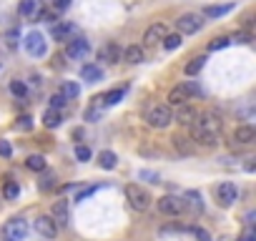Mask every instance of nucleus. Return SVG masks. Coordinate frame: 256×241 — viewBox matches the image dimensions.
Segmentation results:
<instances>
[{"label": "nucleus", "mask_w": 256, "mask_h": 241, "mask_svg": "<svg viewBox=\"0 0 256 241\" xmlns=\"http://www.w3.org/2000/svg\"><path fill=\"white\" fill-rule=\"evenodd\" d=\"M158 211L163 214V216H181L183 211H186V206H183V199H181V196H161V199H158Z\"/></svg>", "instance_id": "7"}, {"label": "nucleus", "mask_w": 256, "mask_h": 241, "mask_svg": "<svg viewBox=\"0 0 256 241\" xmlns=\"http://www.w3.org/2000/svg\"><path fill=\"white\" fill-rule=\"evenodd\" d=\"M80 78L88 80V83H98V80H103V68H101V65H96V63L83 65V68H80Z\"/></svg>", "instance_id": "19"}, {"label": "nucleus", "mask_w": 256, "mask_h": 241, "mask_svg": "<svg viewBox=\"0 0 256 241\" xmlns=\"http://www.w3.org/2000/svg\"><path fill=\"white\" fill-rule=\"evenodd\" d=\"M5 40H8V48H15V46H18V30L5 33Z\"/></svg>", "instance_id": "42"}, {"label": "nucleus", "mask_w": 256, "mask_h": 241, "mask_svg": "<svg viewBox=\"0 0 256 241\" xmlns=\"http://www.w3.org/2000/svg\"><path fill=\"white\" fill-rule=\"evenodd\" d=\"M194 236H196L199 241H211V236H208V234H206L201 226H194Z\"/></svg>", "instance_id": "43"}, {"label": "nucleus", "mask_w": 256, "mask_h": 241, "mask_svg": "<svg viewBox=\"0 0 256 241\" xmlns=\"http://www.w3.org/2000/svg\"><path fill=\"white\" fill-rule=\"evenodd\" d=\"M241 241H254V231H246V234H244V239H241Z\"/></svg>", "instance_id": "45"}, {"label": "nucleus", "mask_w": 256, "mask_h": 241, "mask_svg": "<svg viewBox=\"0 0 256 241\" xmlns=\"http://www.w3.org/2000/svg\"><path fill=\"white\" fill-rule=\"evenodd\" d=\"M171 121H174V113H171V108L163 103H156L146 111V123L151 128H166Z\"/></svg>", "instance_id": "3"}, {"label": "nucleus", "mask_w": 256, "mask_h": 241, "mask_svg": "<svg viewBox=\"0 0 256 241\" xmlns=\"http://www.w3.org/2000/svg\"><path fill=\"white\" fill-rule=\"evenodd\" d=\"M38 186H40L43 193H48V191H53V188L58 186V176H55L53 171L46 168V171H43V176H40V184H38Z\"/></svg>", "instance_id": "24"}, {"label": "nucleus", "mask_w": 256, "mask_h": 241, "mask_svg": "<svg viewBox=\"0 0 256 241\" xmlns=\"http://www.w3.org/2000/svg\"><path fill=\"white\" fill-rule=\"evenodd\" d=\"M51 35H53V40H71V38H76V26L71 23V20H58V23H53V28H51Z\"/></svg>", "instance_id": "13"}, {"label": "nucleus", "mask_w": 256, "mask_h": 241, "mask_svg": "<svg viewBox=\"0 0 256 241\" xmlns=\"http://www.w3.org/2000/svg\"><path fill=\"white\" fill-rule=\"evenodd\" d=\"M18 196H20V186H18L15 181H5V184H3V199H5V201H15Z\"/></svg>", "instance_id": "31"}, {"label": "nucleus", "mask_w": 256, "mask_h": 241, "mask_svg": "<svg viewBox=\"0 0 256 241\" xmlns=\"http://www.w3.org/2000/svg\"><path fill=\"white\" fill-rule=\"evenodd\" d=\"M204 26V20L199 13H183L179 20H176V28H179V35H194L199 33Z\"/></svg>", "instance_id": "5"}, {"label": "nucleus", "mask_w": 256, "mask_h": 241, "mask_svg": "<svg viewBox=\"0 0 256 241\" xmlns=\"http://www.w3.org/2000/svg\"><path fill=\"white\" fill-rule=\"evenodd\" d=\"M233 10V3H224V5H206L204 8V15L206 18H224L226 13Z\"/></svg>", "instance_id": "23"}, {"label": "nucleus", "mask_w": 256, "mask_h": 241, "mask_svg": "<svg viewBox=\"0 0 256 241\" xmlns=\"http://www.w3.org/2000/svg\"><path fill=\"white\" fill-rule=\"evenodd\" d=\"M15 128H18V131H30V128H33V118H30V116H20V118L15 121Z\"/></svg>", "instance_id": "35"}, {"label": "nucleus", "mask_w": 256, "mask_h": 241, "mask_svg": "<svg viewBox=\"0 0 256 241\" xmlns=\"http://www.w3.org/2000/svg\"><path fill=\"white\" fill-rule=\"evenodd\" d=\"M76 159H78V161H91V148L76 146Z\"/></svg>", "instance_id": "38"}, {"label": "nucleus", "mask_w": 256, "mask_h": 241, "mask_svg": "<svg viewBox=\"0 0 256 241\" xmlns=\"http://www.w3.org/2000/svg\"><path fill=\"white\" fill-rule=\"evenodd\" d=\"M91 53V43L85 40V38H71L68 40V46H66V55L71 60H80Z\"/></svg>", "instance_id": "10"}, {"label": "nucleus", "mask_w": 256, "mask_h": 241, "mask_svg": "<svg viewBox=\"0 0 256 241\" xmlns=\"http://www.w3.org/2000/svg\"><path fill=\"white\" fill-rule=\"evenodd\" d=\"M18 13L23 15V18H35L40 13V3H38V0H23L20 8H18Z\"/></svg>", "instance_id": "25"}, {"label": "nucleus", "mask_w": 256, "mask_h": 241, "mask_svg": "<svg viewBox=\"0 0 256 241\" xmlns=\"http://www.w3.org/2000/svg\"><path fill=\"white\" fill-rule=\"evenodd\" d=\"M256 138V131H254V126H239L236 131H233V141L236 143H251Z\"/></svg>", "instance_id": "21"}, {"label": "nucleus", "mask_w": 256, "mask_h": 241, "mask_svg": "<svg viewBox=\"0 0 256 241\" xmlns=\"http://www.w3.org/2000/svg\"><path fill=\"white\" fill-rule=\"evenodd\" d=\"M213 193H216V201H219L224 209H229L233 201L239 199V188H236V184H231V181L219 184L216 188H213Z\"/></svg>", "instance_id": "8"}, {"label": "nucleus", "mask_w": 256, "mask_h": 241, "mask_svg": "<svg viewBox=\"0 0 256 241\" xmlns=\"http://www.w3.org/2000/svg\"><path fill=\"white\" fill-rule=\"evenodd\" d=\"M96 191H98V186H85V188H80V191L76 193V204L83 201V199H88V196H93Z\"/></svg>", "instance_id": "36"}, {"label": "nucleus", "mask_w": 256, "mask_h": 241, "mask_svg": "<svg viewBox=\"0 0 256 241\" xmlns=\"http://www.w3.org/2000/svg\"><path fill=\"white\" fill-rule=\"evenodd\" d=\"M196 116H199L196 106L183 103V106H179V108H176V123H181V126H191V123L196 121Z\"/></svg>", "instance_id": "16"}, {"label": "nucleus", "mask_w": 256, "mask_h": 241, "mask_svg": "<svg viewBox=\"0 0 256 241\" xmlns=\"http://www.w3.org/2000/svg\"><path fill=\"white\" fill-rule=\"evenodd\" d=\"M63 98H66V101H71V98H78L80 96V88H78V83H73V80H66V83H63L60 85V91H58Z\"/></svg>", "instance_id": "29"}, {"label": "nucleus", "mask_w": 256, "mask_h": 241, "mask_svg": "<svg viewBox=\"0 0 256 241\" xmlns=\"http://www.w3.org/2000/svg\"><path fill=\"white\" fill-rule=\"evenodd\" d=\"M10 153H13L10 141H0V156H3V159H10Z\"/></svg>", "instance_id": "41"}, {"label": "nucleus", "mask_w": 256, "mask_h": 241, "mask_svg": "<svg viewBox=\"0 0 256 241\" xmlns=\"http://www.w3.org/2000/svg\"><path fill=\"white\" fill-rule=\"evenodd\" d=\"M229 43H231V40H229V38H224V35H221V38H213V40L208 43V51H211V53H216V51H224V48L229 46Z\"/></svg>", "instance_id": "33"}, {"label": "nucleus", "mask_w": 256, "mask_h": 241, "mask_svg": "<svg viewBox=\"0 0 256 241\" xmlns=\"http://www.w3.org/2000/svg\"><path fill=\"white\" fill-rule=\"evenodd\" d=\"M123 60H126V63H131V65H138V63L146 60V53H143L141 46H128V48L123 51Z\"/></svg>", "instance_id": "20"}, {"label": "nucleus", "mask_w": 256, "mask_h": 241, "mask_svg": "<svg viewBox=\"0 0 256 241\" xmlns=\"http://www.w3.org/2000/svg\"><path fill=\"white\" fill-rule=\"evenodd\" d=\"M51 218L55 221V226H66L71 221V204L66 199H58L51 206Z\"/></svg>", "instance_id": "11"}, {"label": "nucleus", "mask_w": 256, "mask_h": 241, "mask_svg": "<svg viewBox=\"0 0 256 241\" xmlns=\"http://www.w3.org/2000/svg\"><path fill=\"white\" fill-rule=\"evenodd\" d=\"M196 93H199V88H196V83H194V80L176 85V88H171V93H168V108H171V106H176V108H179V106L188 103Z\"/></svg>", "instance_id": "4"}, {"label": "nucleus", "mask_w": 256, "mask_h": 241, "mask_svg": "<svg viewBox=\"0 0 256 241\" xmlns=\"http://www.w3.org/2000/svg\"><path fill=\"white\" fill-rule=\"evenodd\" d=\"M168 35V28L163 23H154V26H148L146 33H143V46L146 48H154L156 43H163V38Z\"/></svg>", "instance_id": "12"}, {"label": "nucleus", "mask_w": 256, "mask_h": 241, "mask_svg": "<svg viewBox=\"0 0 256 241\" xmlns=\"http://www.w3.org/2000/svg\"><path fill=\"white\" fill-rule=\"evenodd\" d=\"M204 63H206V58H204V55H196V58H191V60L186 63L183 73H186V76H199V73H201V68H204Z\"/></svg>", "instance_id": "28"}, {"label": "nucleus", "mask_w": 256, "mask_h": 241, "mask_svg": "<svg viewBox=\"0 0 256 241\" xmlns=\"http://www.w3.org/2000/svg\"><path fill=\"white\" fill-rule=\"evenodd\" d=\"M51 5H53V13L58 15V13H63V10H68V8H71V0H53Z\"/></svg>", "instance_id": "39"}, {"label": "nucleus", "mask_w": 256, "mask_h": 241, "mask_svg": "<svg viewBox=\"0 0 256 241\" xmlns=\"http://www.w3.org/2000/svg\"><path fill=\"white\" fill-rule=\"evenodd\" d=\"M171 143H174V148H176L179 153H183V156H191V153L196 151V143L191 141V138H186V136H181V134L171 138Z\"/></svg>", "instance_id": "18"}, {"label": "nucleus", "mask_w": 256, "mask_h": 241, "mask_svg": "<svg viewBox=\"0 0 256 241\" xmlns=\"http://www.w3.org/2000/svg\"><path fill=\"white\" fill-rule=\"evenodd\" d=\"M98 166L105 168V171H113L118 166V156H116L113 151H101L98 153Z\"/></svg>", "instance_id": "22"}, {"label": "nucleus", "mask_w": 256, "mask_h": 241, "mask_svg": "<svg viewBox=\"0 0 256 241\" xmlns=\"http://www.w3.org/2000/svg\"><path fill=\"white\" fill-rule=\"evenodd\" d=\"M181 40H183V35H179V33H168V35L163 38V48H166V51H176V48L181 46Z\"/></svg>", "instance_id": "32"}, {"label": "nucleus", "mask_w": 256, "mask_h": 241, "mask_svg": "<svg viewBox=\"0 0 256 241\" xmlns=\"http://www.w3.org/2000/svg\"><path fill=\"white\" fill-rule=\"evenodd\" d=\"M66 103H68V101L63 98L60 93H53V96H51V108H53V111H60V108L66 106Z\"/></svg>", "instance_id": "37"}, {"label": "nucleus", "mask_w": 256, "mask_h": 241, "mask_svg": "<svg viewBox=\"0 0 256 241\" xmlns=\"http://www.w3.org/2000/svg\"><path fill=\"white\" fill-rule=\"evenodd\" d=\"M26 166H28L30 171H35V173H43V171L48 168V161L43 159V156H28V159H26Z\"/></svg>", "instance_id": "30"}, {"label": "nucleus", "mask_w": 256, "mask_h": 241, "mask_svg": "<svg viewBox=\"0 0 256 241\" xmlns=\"http://www.w3.org/2000/svg\"><path fill=\"white\" fill-rule=\"evenodd\" d=\"M26 51H28V55H33V58H40V55H46V38H43V33H38V30H30L28 35H26Z\"/></svg>", "instance_id": "9"}, {"label": "nucleus", "mask_w": 256, "mask_h": 241, "mask_svg": "<svg viewBox=\"0 0 256 241\" xmlns=\"http://www.w3.org/2000/svg\"><path fill=\"white\" fill-rule=\"evenodd\" d=\"M35 18H40L43 23H53V20L58 23V15H55V13H51V10H40V13H38Z\"/></svg>", "instance_id": "40"}, {"label": "nucleus", "mask_w": 256, "mask_h": 241, "mask_svg": "<svg viewBox=\"0 0 256 241\" xmlns=\"http://www.w3.org/2000/svg\"><path fill=\"white\" fill-rule=\"evenodd\" d=\"M60 123H63L60 111H53V108H48V111L43 113V126H46V128H58Z\"/></svg>", "instance_id": "27"}, {"label": "nucleus", "mask_w": 256, "mask_h": 241, "mask_svg": "<svg viewBox=\"0 0 256 241\" xmlns=\"http://www.w3.org/2000/svg\"><path fill=\"white\" fill-rule=\"evenodd\" d=\"M123 96H126V85H123V88H113V91H108V93L98 96V98H96V103H98L101 108H111V106L121 103V98H123Z\"/></svg>", "instance_id": "17"}, {"label": "nucleus", "mask_w": 256, "mask_h": 241, "mask_svg": "<svg viewBox=\"0 0 256 241\" xmlns=\"http://www.w3.org/2000/svg\"><path fill=\"white\" fill-rule=\"evenodd\" d=\"M35 231H38L43 239H48V241L58 236V226H55V221H53L51 216H38V218H35Z\"/></svg>", "instance_id": "14"}, {"label": "nucleus", "mask_w": 256, "mask_h": 241, "mask_svg": "<svg viewBox=\"0 0 256 241\" xmlns=\"http://www.w3.org/2000/svg\"><path fill=\"white\" fill-rule=\"evenodd\" d=\"M10 93L18 96V98H26V93H28L26 83H23V80H13V83H10Z\"/></svg>", "instance_id": "34"}, {"label": "nucleus", "mask_w": 256, "mask_h": 241, "mask_svg": "<svg viewBox=\"0 0 256 241\" xmlns=\"http://www.w3.org/2000/svg\"><path fill=\"white\" fill-rule=\"evenodd\" d=\"M126 199H128V204H131V209H136V211H146L154 201L151 193H148L143 186H138V184H128L126 186Z\"/></svg>", "instance_id": "2"}, {"label": "nucleus", "mask_w": 256, "mask_h": 241, "mask_svg": "<svg viewBox=\"0 0 256 241\" xmlns=\"http://www.w3.org/2000/svg\"><path fill=\"white\" fill-rule=\"evenodd\" d=\"M121 55H123V51H121L118 43H105V46L98 51V60H103V63H118Z\"/></svg>", "instance_id": "15"}, {"label": "nucleus", "mask_w": 256, "mask_h": 241, "mask_svg": "<svg viewBox=\"0 0 256 241\" xmlns=\"http://www.w3.org/2000/svg\"><path fill=\"white\" fill-rule=\"evenodd\" d=\"M28 236V224L23 218H10L3 226V241H23Z\"/></svg>", "instance_id": "6"}, {"label": "nucleus", "mask_w": 256, "mask_h": 241, "mask_svg": "<svg viewBox=\"0 0 256 241\" xmlns=\"http://www.w3.org/2000/svg\"><path fill=\"white\" fill-rule=\"evenodd\" d=\"M183 206H188L191 211L201 214V211H204V204H201V196H199V191H188V193H186V199H183Z\"/></svg>", "instance_id": "26"}, {"label": "nucleus", "mask_w": 256, "mask_h": 241, "mask_svg": "<svg viewBox=\"0 0 256 241\" xmlns=\"http://www.w3.org/2000/svg\"><path fill=\"white\" fill-rule=\"evenodd\" d=\"M229 40H236V43H249L251 40V33H236L233 38H229Z\"/></svg>", "instance_id": "44"}, {"label": "nucleus", "mask_w": 256, "mask_h": 241, "mask_svg": "<svg viewBox=\"0 0 256 241\" xmlns=\"http://www.w3.org/2000/svg\"><path fill=\"white\" fill-rule=\"evenodd\" d=\"M221 136V116L216 111H199L191 123V141L201 146H216Z\"/></svg>", "instance_id": "1"}]
</instances>
